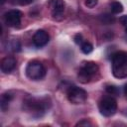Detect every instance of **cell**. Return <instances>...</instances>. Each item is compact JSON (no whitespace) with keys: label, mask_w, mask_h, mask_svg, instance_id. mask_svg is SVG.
I'll return each instance as SVG.
<instances>
[{"label":"cell","mask_w":127,"mask_h":127,"mask_svg":"<svg viewBox=\"0 0 127 127\" xmlns=\"http://www.w3.org/2000/svg\"><path fill=\"white\" fill-rule=\"evenodd\" d=\"M51 106V101L47 97H28L23 102V108L25 111L30 112L36 117H41Z\"/></svg>","instance_id":"6da1fadb"},{"label":"cell","mask_w":127,"mask_h":127,"mask_svg":"<svg viewBox=\"0 0 127 127\" xmlns=\"http://www.w3.org/2000/svg\"><path fill=\"white\" fill-rule=\"evenodd\" d=\"M111 68L114 77L122 79L127 77V53L116 51L111 55Z\"/></svg>","instance_id":"7a4b0ae2"},{"label":"cell","mask_w":127,"mask_h":127,"mask_svg":"<svg viewBox=\"0 0 127 127\" xmlns=\"http://www.w3.org/2000/svg\"><path fill=\"white\" fill-rule=\"evenodd\" d=\"M99 66L95 62L87 61L83 62L78 69L77 78L81 83H87L91 81L96 74H98Z\"/></svg>","instance_id":"3957f363"},{"label":"cell","mask_w":127,"mask_h":127,"mask_svg":"<svg viewBox=\"0 0 127 127\" xmlns=\"http://www.w3.org/2000/svg\"><path fill=\"white\" fill-rule=\"evenodd\" d=\"M26 76L34 81L41 80L46 75V68L44 64L37 60H32L27 64V66L25 68Z\"/></svg>","instance_id":"277c9868"},{"label":"cell","mask_w":127,"mask_h":127,"mask_svg":"<svg viewBox=\"0 0 127 127\" xmlns=\"http://www.w3.org/2000/svg\"><path fill=\"white\" fill-rule=\"evenodd\" d=\"M98 109L100 114L105 117L113 116L117 111V101L110 94L103 96L98 102Z\"/></svg>","instance_id":"5b68a950"},{"label":"cell","mask_w":127,"mask_h":127,"mask_svg":"<svg viewBox=\"0 0 127 127\" xmlns=\"http://www.w3.org/2000/svg\"><path fill=\"white\" fill-rule=\"evenodd\" d=\"M66 97L67 100L74 105H78V104H82L86 101L87 99V92L78 86L72 85L69 86L66 90Z\"/></svg>","instance_id":"8992f818"},{"label":"cell","mask_w":127,"mask_h":127,"mask_svg":"<svg viewBox=\"0 0 127 127\" xmlns=\"http://www.w3.org/2000/svg\"><path fill=\"white\" fill-rule=\"evenodd\" d=\"M23 13L18 9H12L4 14V22L9 27H17L21 24Z\"/></svg>","instance_id":"52a82bcc"},{"label":"cell","mask_w":127,"mask_h":127,"mask_svg":"<svg viewBox=\"0 0 127 127\" xmlns=\"http://www.w3.org/2000/svg\"><path fill=\"white\" fill-rule=\"evenodd\" d=\"M49 7L52 12L53 18L56 20H62L63 14L65 8V3L64 0H50Z\"/></svg>","instance_id":"ba28073f"},{"label":"cell","mask_w":127,"mask_h":127,"mask_svg":"<svg viewBox=\"0 0 127 127\" xmlns=\"http://www.w3.org/2000/svg\"><path fill=\"white\" fill-rule=\"evenodd\" d=\"M50 41V36L45 30H38L33 36V44L37 48L46 46Z\"/></svg>","instance_id":"9c48e42d"},{"label":"cell","mask_w":127,"mask_h":127,"mask_svg":"<svg viewBox=\"0 0 127 127\" xmlns=\"http://www.w3.org/2000/svg\"><path fill=\"white\" fill-rule=\"evenodd\" d=\"M16 64H17L16 59L12 56H7V57L2 59L1 64H0V67L4 73H10L15 69Z\"/></svg>","instance_id":"30bf717a"},{"label":"cell","mask_w":127,"mask_h":127,"mask_svg":"<svg viewBox=\"0 0 127 127\" xmlns=\"http://www.w3.org/2000/svg\"><path fill=\"white\" fill-rule=\"evenodd\" d=\"M13 99V94L10 91H6L1 95V100H0V106H1V110L3 112H5L8 109L9 103L12 101Z\"/></svg>","instance_id":"8fae6325"},{"label":"cell","mask_w":127,"mask_h":127,"mask_svg":"<svg viewBox=\"0 0 127 127\" xmlns=\"http://www.w3.org/2000/svg\"><path fill=\"white\" fill-rule=\"evenodd\" d=\"M5 47L7 48V50L11 51V52H19L21 50V45L20 42L17 39H10L6 41Z\"/></svg>","instance_id":"7c38bea8"},{"label":"cell","mask_w":127,"mask_h":127,"mask_svg":"<svg viewBox=\"0 0 127 127\" xmlns=\"http://www.w3.org/2000/svg\"><path fill=\"white\" fill-rule=\"evenodd\" d=\"M123 5L119 1H113L110 3V10L113 14H119L123 11Z\"/></svg>","instance_id":"4fadbf2b"},{"label":"cell","mask_w":127,"mask_h":127,"mask_svg":"<svg viewBox=\"0 0 127 127\" xmlns=\"http://www.w3.org/2000/svg\"><path fill=\"white\" fill-rule=\"evenodd\" d=\"M79 46H80V51L85 55H88L93 51V46L87 41H83Z\"/></svg>","instance_id":"5bb4252c"},{"label":"cell","mask_w":127,"mask_h":127,"mask_svg":"<svg viewBox=\"0 0 127 127\" xmlns=\"http://www.w3.org/2000/svg\"><path fill=\"white\" fill-rule=\"evenodd\" d=\"M105 89H106V91H107L110 95H116V94L119 93V90H118V88H117L115 85H107Z\"/></svg>","instance_id":"9a60e30c"},{"label":"cell","mask_w":127,"mask_h":127,"mask_svg":"<svg viewBox=\"0 0 127 127\" xmlns=\"http://www.w3.org/2000/svg\"><path fill=\"white\" fill-rule=\"evenodd\" d=\"M97 3H98V0H85L84 1V5L87 8H93L97 5Z\"/></svg>","instance_id":"2e32d148"},{"label":"cell","mask_w":127,"mask_h":127,"mask_svg":"<svg viewBox=\"0 0 127 127\" xmlns=\"http://www.w3.org/2000/svg\"><path fill=\"white\" fill-rule=\"evenodd\" d=\"M91 126L92 125V123L89 121V120H87V119H82L81 121H78L76 124H75V126Z\"/></svg>","instance_id":"e0dca14e"},{"label":"cell","mask_w":127,"mask_h":127,"mask_svg":"<svg viewBox=\"0 0 127 127\" xmlns=\"http://www.w3.org/2000/svg\"><path fill=\"white\" fill-rule=\"evenodd\" d=\"M73 40H74V42H75V44H77V45H80L84 40H83V38H82V35L81 34H76V35H74V37H73Z\"/></svg>","instance_id":"ac0fdd59"},{"label":"cell","mask_w":127,"mask_h":127,"mask_svg":"<svg viewBox=\"0 0 127 127\" xmlns=\"http://www.w3.org/2000/svg\"><path fill=\"white\" fill-rule=\"evenodd\" d=\"M17 4L21 5V6H27V5H30L34 2V0H15Z\"/></svg>","instance_id":"d6986e66"},{"label":"cell","mask_w":127,"mask_h":127,"mask_svg":"<svg viewBox=\"0 0 127 127\" xmlns=\"http://www.w3.org/2000/svg\"><path fill=\"white\" fill-rule=\"evenodd\" d=\"M119 22L122 24V26H124L125 30H126V33H127V15H124V16H121L119 18Z\"/></svg>","instance_id":"ffe728a7"},{"label":"cell","mask_w":127,"mask_h":127,"mask_svg":"<svg viewBox=\"0 0 127 127\" xmlns=\"http://www.w3.org/2000/svg\"><path fill=\"white\" fill-rule=\"evenodd\" d=\"M124 93H125V95H126V97H127V83H126L125 86H124Z\"/></svg>","instance_id":"44dd1931"},{"label":"cell","mask_w":127,"mask_h":127,"mask_svg":"<svg viewBox=\"0 0 127 127\" xmlns=\"http://www.w3.org/2000/svg\"><path fill=\"white\" fill-rule=\"evenodd\" d=\"M5 1H6V0H1V4H4V3H5Z\"/></svg>","instance_id":"7402d4cb"}]
</instances>
